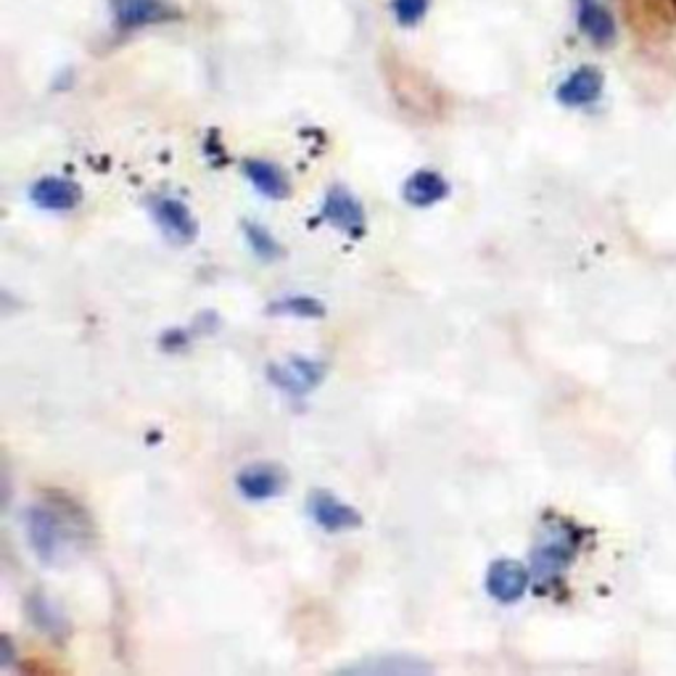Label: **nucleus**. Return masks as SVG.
Listing matches in <instances>:
<instances>
[{
  "label": "nucleus",
  "mask_w": 676,
  "mask_h": 676,
  "mask_svg": "<svg viewBox=\"0 0 676 676\" xmlns=\"http://www.w3.org/2000/svg\"><path fill=\"white\" fill-rule=\"evenodd\" d=\"M320 217L330 227H336V230L347 233L349 238H362L367 233L365 209H362L358 196L343 186H334L325 193L323 206H320Z\"/></svg>",
  "instance_id": "nucleus-4"
},
{
  "label": "nucleus",
  "mask_w": 676,
  "mask_h": 676,
  "mask_svg": "<svg viewBox=\"0 0 676 676\" xmlns=\"http://www.w3.org/2000/svg\"><path fill=\"white\" fill-rule=\"evenodd\" d=\"M109 14L116 29L138 33L146 27L180 20V9L172 0H109Z\"/></svg>",
  "instance_id": "nucleus-3"
},
{
  "label": "nucleus",
  "mask_w": 676,
  "mask_h": 676,
  "mask_svg": "<svg viewBox=\"0 0 676 676\" xmlns=\"http://www.w3.org/2000/svg\"><path fill=\"white\" fill-rule=\"evenodd\" d=\"M83 524L75 515L61 513L53 505H29L24 510V531L38 561L46 565H66L83 552Z\"/></svg>",
  "instance_id": "nucleus-1"
},
{
  "label": "nucleus",
  "mask_w": 676,
  "mask_h": 676,
  "mask_svg": "<svg viewBox=\"0 0 676 676\" xmlns=\"http://www.w3.org/2000/svg\"><path fill=\"white\" fill-rule=\"evenodd\" d=\"M243 236H246V243H249V249L254 251L260 260L270 262V260H278V256H283L280 243L275 241V236L264 225L243 223Z\"/></svg>",
  "instance_id": "nucleus-18"
},
{
  "label": "nucleus",
  "mask_w": 676,
  "mask_h": 676,
  "mask_svg": "<svg viewBox=\"0 0 676 676\" xmlns=\"http://www.w3.org/2000/svg\"><path fill=\"white\" fill-rule=\"evenodd\" d=\"M576 24L592 46L611 48L618 38L616 16L602 0H576Z\"/></svg>",
  "instance_id": "nucleus-10"
},
{
  "label": "nucleus",
  "mask_w": 676,
  "mask_h": 676,
  "mask_svg": "<svg viewBox=\"0 0 676 676\" xmlns=\"http://www.w3.org/2000/svg\"><path fill=\"white\" fill-rule=\"evenodd\" d=\"M447 196H450V180L431 167L415 170L402 186V199L415 209L439 204V201H445Z\"/></svg>",
  "instance_id": "nucleus-13"
},
{
  "label": "nucleus",
  "mask_w": 676,
  "mask_h": 676,
  "mask_svg": "<svg viewBox=\"0 0 676 676\" xmlns=\"http://www.w3.org/2000/svg\"><path fill=\"white\" fill-rule=\"evenodd\" d=\"M434 0H391L389 9L399 27H417L431 11Z\"/></svg>",
  "instance_id": "nucleus-19"
},
{
  "label": "nucleus",
  "mask_w": 676,
  "mask_h": 676,
  "mask_svg": "<svg viewBox=\"0 0 676 676\" xmlns=\"http://www.w3.org/2000/svg\"><path fill=\"white\" fill-rule=\"evenodd\" d=\"M579 528L571 526H552L544 528V537L539 539L531 552V579L537 576L539 581H555L558 576L565 574L571 563H574L576 552H579Z\"/></svg>",
  "instance_id": "nucleus-2"
},
{
  "label": "nucleus",
  "mask_w": 676,
  "mask_h": 676,
  "mask_svg": "<svg viewBox=\"0 0 676 676\" xmlns=\"http://www.w3.org/2000/svg\"><path fill=\"white\" fill-rule=\"evenodd\" d=\"M602 85H605V79H602L600 70H594V66H579V70L571 72V75L558 85L555 98L565 109L592 107V103L602 96Z\"/></svg>",
  "instance_id": "nucleus-12"
},
{
  "label": "nucleus",
  "mask_w": 676,
  "mask_h": 676,
  "mask_svg": "<svg viewBox=\"0 0 676 676\" xmlns=\"http://www.w3.org/2000/svg\"><path fill=\"white\" fill-rule=\"evenodd\" d=\"M325 378V365L310 358H288L280 365H270V384L291 397H304L317 389Z\"/></svg>",
  "instance_id": "nucleus-6"
},
{
  "label": "nucleus",
  "mask_w": 676,
  "mask_h": 676,
  "mask_svg": "<svg viewBox=\"0 0 676 676\" xmlns=\"http://www.w3.org/2000/svg\"><path fill=\"white\" fill-rule=\"evenodd\" d=\"M528 584H531V568H526L518 561H508V558L491 563L487 579H484L489 598H495L497 602L521 600L528 592Z\"/></svg>",
  "instance_id": "nucleus-8"
},
{
  "label": "nucleus",
  "mask_w": 676,
  "mask_h": 676,
  "mask_svg": "<svg viewBox=\"0 0 676 676\" xmlns=\"http://www.w3.org/2000/svg\"><path fill=\"white\" fill-rule=\"evenodd\" d=\"M243 175L251 183V188L264 196V199L280 201L291 196V180H288L286 170L278 167L275 162H267V159H246Z\"/></svg>",
  "instance_id": "nucleus-14"
},
{
  "label": "nucleus",
  "mask_w": 676,
  "mask_h": 676,
  "mask_svg": "<svg viewBox=\"0 0 676 676\" xmlns=\"http://www.w3.org/2000/svg\"><path fill=\"white\" fill-rule=\"evenodd\" d=\"M151 217L159 225V230L175 243H190L199 236V220L193 212L183 204L175 196H153L151 199Z\"/></svg>",
  "instance_id": "nucleus-5"
},
{
  "label": "nucleus",
  "mask_w": 676,
  "mask_h": 676,
  "mask_svg": "<svg viewBox=\"0 0 676 676\" xmlns=\"http://www.w3.org/2000/svg\"><path fill=\"white\" fill-rule=\"evenodd\" d=\"M286 487L288 476L278 463H251L236 476V489L249 502L273 500V497H280Z\"/></svg>",
  "instance_id": "nucleus-7"
},
{
  "label": "nucleus",
  "mask_w": 676,
  "mask_h": 676,
  "mask_svg": "<svg viewBox=\"0 0 676 676\" xmlns=\"http://www.w3.org/2000/svg\"><path fill=\"white\" fill-rule=\"evenodd\" d=\"M29 199L33 204L42 209V212H72V209L79 206L83 201V190L75 180L70 177H57V175H48L40 177L38 183H33L29 188Z\"/></svg>",
  "instance_id": "nucleus-11"
},
{
  "label": "nucleus",
  "mask_w": 676,
  "mask_h": 676,
  "mask_svg": "<svg viewBox=\"0 0 676 676\" xmlns=\"http://www.w3.org/2000/svg\"><path fill=\"white\" fill-rule=\"evenodd\" d=\"M431 672L426 661L415 655H371L365 661L352 663V666H343L341 674H371V676H413V674H426Z\"/></svg>",
  "instance_id": "nucleus-15"
},
{
  "label": "nucleus",
  "mask_w": 676,
  "mask_h": 676,
  "mask_svg": "<svg viewBox=\"0 0 676 676\" xmlns=\"http://www.w3.org/2000/svg\"><path fill=\"white\" fill-rule=\"evenodd\" d=\"M306 510H310V518L328 534L352 531V528H360L362 524V515L358 510L338 500L330 491H312Z\"/></svg>",
  "instance_id": "nucleus-9"
},
{
  "label": "nucleus",
  "mask_w": 676,
  "mask_h": 676,
  "mask_svg": "<svg viewBox=\"0 0 676 676\" xmlns=\"http://www.w3.org/2000/svg\"><path fill=\"white\" fill-rule=\"evenodd\" d=\"M27 613L29 621L48 637H64L66 635V618L59 611L57 602L48 600L46 594H29L27 598Z\"/></svg>",
  "instance_id": "nucleus-16"
},
{
  "label": "nucleus",
  "mask_w": 676,
  "mask_h": 676,
  "mask_svg": "<svg viewBox=\"0 0 676 676\" xmlns=\"http://www.w3.org/2000/svg\"><path fill=\"white\" fill-rule=\"evenodd\" d=\"M273 315H286V317H299V320H320L325 317V304L315 297H306V293H293V297H283L280 301L270 304Z\"/></svg>",
  "instance_id": "nucleus-17"
}]
</instances>
